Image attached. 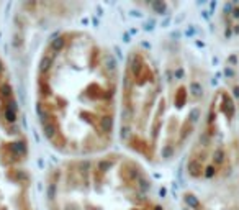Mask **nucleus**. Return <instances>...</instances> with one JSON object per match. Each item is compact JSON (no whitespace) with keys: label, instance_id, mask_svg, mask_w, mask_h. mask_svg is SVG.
I'll return each mask as SVG.
<instances>
[{"label":"nucleus","instance_id":"obj_5","mask_svg":"<svg viewBox=\"0 0 239 210\" xmlns=\"http://www.w3.org/2000/svg\"><path fill=\"white\" fill-rule=\"evenodd\" d=\"M0 210H38L30 143L10 71L0 57Z\"/></svg>","mask_w":239,"mask_h":210},{"label":"nucleus","instance_id":"obj_2","mask_svg":"<svg viewBox=\"0 0 239 210\" xmlns=\"http://www.w3.org/2000/svg\"><path fill=\"white\" fill-rule=\"evenodd\" d=\"M210 99L205 67L180 43H139L121 71L118 135L143 161L169 163L193 141Z\"/></svg>","mask_w":239,"mask_h":210},{"label":"nucleus","instance_id":"obj_4","mask_svg":"<svg viewBox=\"0 0 239 210\" xmlns=\"http://www.w3.org/2000/svg\"><path fill=\"white\" fill-rule=\"evenodd\" d=\"M187 174L198 186H221L239 169V89H218L190 143Z\"/></svg>","mask_w":239,"mask_h":210},{"label":"nucleus","instance_id":"obj_3","mask_svg":"<svg viewBox=\"0 0 239 210\" xmlns=\"http://www.w3.org/2000/svg\"><path fill=\"white\" fill-rule=\"evenodd\" d=\"M48 210H170L141 161L121 153L64 159L46 182Z\"/></svg>","mask_w":239,"mask_h":210},{"label":"nucleus","instance_id":"obj_1","mask_svg":"<svg viewBox=\"0 0 239 210\" xmlns=\"http://www.w3.org/2000/svg\"><path fill=\"white\" fill-rule=\"evenodd\" d=\"M121 74L112 51L85 30H62L46 43L34 72L39 128L66 159L108 153L118 132Z\"/></svg>","mask_w":239,"mask_h":210},{"label":"nucleus","instance_id":"obj_6","mask_svg":"<svg viewBox=\"0 0 239 210\" xmlns=\"http://www.w3.org/2000/svg\"><path fill=\"white\" fill-rule=\"evenodd\" d=\"M184 195V210H239V195L228 187L203 186Z\"/></svg>","mask_w":239,"mask_h":210}]
</instances>
